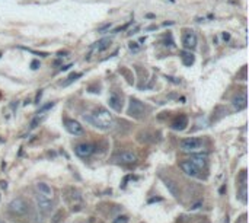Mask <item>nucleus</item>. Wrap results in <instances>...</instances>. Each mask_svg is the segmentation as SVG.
<instances>
[{
  "mask_svg": "<svg viewBox=\"0 0 249 223\" xmlns=\"http://www.w3.org/2000/svg\"><path fill=\"white\" fill-rule=\"evenodd\" d=\"M83 118L89 121L93 127L101 128V130H108L114 123L112 114H109V111L105 108H98L92 115H85Z\"/></svg>",
  "mask_w": 249,
  "mask_h": 223,
  "instance_id": "f257e3e1",
  "label": "nucleus"
},
{
  "mask_svg": "<svg viewBox=\"0 0 249 223\" xmlns=\"http://www.w3.org/2000/svg\"><path fill=\"white\" fill-rule=\"evenodd\" d=\"M179 147L182 149V152L185 153H197L203 149V140L201 139H197V137H188V139H184L179 143Z\"/></svg>",
  "mask_w": 249,
  "mask_h": 223,
  "instance_id": "f03ea898",
  "label": "nucleus"
},
{
  "mask_svg": "<svg viewBox=\"0 0 249 223\" xmlns=\"http://www.w3.org/2000/svg\"><path fill=\"white\" fill-rule=\"evenodd\" d=\"M128 115L133 118H143L146 115V107L143 102H140L136 98H130V105H128Z\"/></svg>",
  "mask_w": 249,
  "mask_h": 223,
  "instance_id": "7ed1b4c3",
  "label": "nucleus"
},
{
  "mask_svg": "<svg viewBox=\"0 0 249 223\" xmlns=\"http://www.w3.org/2000/svg\"><path fill=\"white\" fill-rule=\"evenodd\" d=\"M9 212L12 214H15V216H25L26 213L29 212V206H28V203L21 198V197H18V198H13L10 201V204H9Z\"/></svg>",
  "mask_w": 249,
  "mask_h": 223,
  "instance_id": "20e7f679",
  "label": "nucleus"
},
{
  "mask_svg": "<svg viewBox=\"0 0 249 223\" xmlns=\"http://www.w3.org/2000/svg\"><path fill=\"white\" fill-rule=\"evenodd\" d=\"M64 125H66V130L73 136H83L85 130H83V125L76 121V120H71V118H66L64 120Z\"/></svg>",
  "mask_w": 249,
  "mask_h": 223,
  "instance_id": "39448f33",
  "label": "nucleus"
},
{
  "mask_svg": "<svg viewBox=\"0 0 249 223\" xmlns=\"http://www.w3.org/2000/svg\"><path fill=\"white\" fill-rule=\"evenodd\" d=\"M74 152L79 157H89L95 153V145L92 143H80L74 147Z\"/></svg>",
  "mask_w": 249,
  "mask_h": 223,
  "instance_id": "423d86ee",
  "label": "nucleus"
},
{
  "mask_svg": "<svg viewBox=\"0 0 249 223\" xmlns=\"http://www.w3.org/2000/svg\"><path fill=\"white\" fill-rule=\"evenodd\" d=\"M115 160L118 163H123V165H131V163L137 162V155L133 152H121L120 155H117Z\"/></svg>",
  "mask_w": 249,
  "mask_h": 223,
  "instance_id": "0eeeda50",
  "label": "nucleus"
},
{
  "mask_svg": "<svg viewBox=\"0 0 249 223\" xmlns=\"http://www.w3.org/2000/svg\"><path fill=\"white\" fill-rule=\"evenodd\" d=\"M35 201H36L38 209L44 213L50 212L51 207H53V200H51V198H47V197L41 195V194H36V195H35Z\"/></svg>",
  "mask_w": 249,
  "mask_h": 223,
  "instance_id": "6e6552de",
  "label": "nucleus"
},
{
  "mask_svg": "<svg viewBox=\"0 0 249 223\" xmlns=\"http://www.w3.org/2000/svg\"><path fill=\"white\" fill-rule=\"evenodd\" d=\"M182 44L184 47L187 48V50H195V47H197V35L191 31V32H187L184 35V38H182Z\"/></svg>",
  "mask_w": 249,
  "mask_h": 223,
  "instance_id": "1a4fd4ad",
  "label": "nucleus"
},
{
  "mask_svg": "<svg viewBox=\"0 0 249 223\" xmlns=\"http://www.w3.org/2000/svg\"><path fill=\"white\" fill-rule=\"evenodd\" d=\"M188 162H190V163H193L194 166L200 171V169H203V168L205 166V163H207V155H205V153H204V155H203V153H198V155H197V153H194L193 156L190 157V160H188Z\"/></svg>",
  "mask_w": 249,
  "mask_h": 223,
  "instance_id": "9d476101",
  "label": "nucleus"
},
{
  "mask_svg": "<svg viewBox=\"0 0 249 223\" xmlns=\"http://www.w3.org/2000/svg\"><path fill=\"white\" fill-rule=\"evenodd\" d=\"M35 190H36V194H41V195H44L47 198H51V200H53L54 191H53V188H51L47 182H38V184L35 185Z\"/></svg>",
  "mask_w": 249,
  "mask_h": 223,
  "instance_id": "9b49d317",
  "label": "nucleus"
},
{
  "mask_svg": "<svg viewBox=\"0 0 249 223\" xmlns=\"http://www.w3.org/2000/svg\"><path fill=\"white\" fill-rule=\"evenodd\" d=\"M187 125H188V117H187V115H178V117L172 121V124H170V127H172L173 130H176V131L185 130Z\"/></svg>",
  "mask_w": 249,
  "mask_h": 223,
  "instance_id": "f8f14e48",
  "label": "nucleus"
},
{
  "mask_svg": "<svg viewBox=\"0 0 249 223\" xmlns=\"http://www.w3.org/2000/svg\"><path fill=\"white\" fill-rule=\"evenodd\" d=\"M179 166H181V169L185 172V175H188V177L197 178V177L200 175V171L194 166L193 163H190L188 160H184V162H181V165H179Z\"/></svg>",
  "mask_w": 249,
  "mask_h": 223,
  "instance_id": "ddd939ff",
  "label": "nucleus"
},
{
  "mask_svg": "<svg viewBox=\"0 0 249 223\" xmlns=\"http://www.w3.org/2000/svg\"><path fill=\"white\" fill-rule=\"evenodd\" d=\"M108 104H109V107L112 108L114 111L120 112L123 110V102H121V96L118 95V93H111L109 95V98H108Z\"/></svg>",
  "mask_w": 249,
  "mask_h": 223,
  "instance_id": "4468645a",
  "label": "nucleus"
},
{
  "mask_svg": "<svg viewBox=\"0 0 249 223\" xmlns=\"http://www.w3.org/2000/svg\"><path fill=\"white\" fill-rule=\"evenodd\" d=\"M232 104H233V107H235L238 111L245 110V108H246V95H245V93H239L238 96L233 98Z\"/></svg>",
  "mask_w": 249,
  "mask_h": 223,
  "instance_id": "2eb2a0df",
  "label": "nucleus"
},
{
  "mask_svg": "<svg viewBox=\"0 0 249 223\" xmlns=\"http://www.w3.org/2000/svg\"><path fill=\"white\" fill-rule=\"evenodd\" d=\"M111 43H112L111 38H102L98 43H95V45H93L92 48L96 50L98 53H102V51H105V50H108V48L111 47Z\"/></svg>",
  "mask_w": 249,
  "mask_h": 223,
  "instance_id": "dca6fc26",
  "label": "nucleus"
},
{
  "mask_svg": "<svg viewBox=\"0 0 249 223\" xmlns=\"http://www.w3.org/2000/svg\"><path fill=\"white\" fill-rule=\"evenodd\" d=\"M181 60H182V63H184L185 66L190 67V66H193V64H194V61H195V56H194L191 51H190V53L182 51V53H181Z\"/></svg>",
  "mask_w": 249,
  "mask_h": 223,
  "instance_id": "f3484780",
  "label": "nucleus"
},
{
  "mask_svg": "<svg viewBox=\"0 0 249 223\" xmlns=\"http://www.w3.org/2000/svg\"><path fill=\"white\" fill-rule=\"evenodd\" d=\"M165 182H166V187L169 188V191L175 195V197H178V188H176V184L173 182V181H170V179H165Z\"/></svg>",
  "mask_w": 249,
  "mask_h": 223,
  "instance_id": "a211bd4d",
  "label": "nucleus"
},
{
  "mask_svg": "<svg viewBox=\"0 0 249 223\" xmlns=\"http://www.w3.org/2000/svg\"><path fill=\"white\" fill-rule=\"evenodd\" d=\"M79 78H82V73H71V75L67 78V80L63 83V86H67V85H70V83H73L74 80H77Z\"/></svg>",
  "mask_w": 249,
  "mask_h": 223,
  "instance_id": "6ab92c4d",
  "label": "nucleus"
},
{
  "mask_svg": "<svg viewBox=\"0 0 249 223\" xmlns=\"http://www.w3.org/2000/svg\"><path fill=\"white\" fill-rule=\"evenodd\" d=\"M112 223H128V217L127 216H117Z\"/></svg>",
  "mask_w": 249,
  "mask_h": 223,
  "instance_id": "aec40b11",
  "label": "nucleus"
},
{
  "mask_svg": "<svg viewBox=\"0 0 249 223\" xmlns=\"http://www.w3.org/2000/svg\"><path fill=\"white\" fill-rule=\"evenodd\" d=\"M42 120H44V117H39V115H36V117L34 118V121L31 123V128H35V127H36V125H38L39 123H41Z\"/></svg>",
  "mask_w": 249,
  "mask_h": 223,
  "instance_id": "412c9836",
  "label": "nucleus"
},
{
  "mask_svg": "<svg viewBox=\"0 0 249 223\" xmlns=\"http://www.w3.org/2000/svg\"><path fill=\"white\" fill-rule=\"evenodd\" d=\"M239 181H240V185H246V171H242V172H240Z\"/></svg>",
  "mask_w": 249,
  "mask_h": 223,
  "instance_id": "4be33fe9",
  "label": "nucleus"
},
{
  "mask_svg": "<svg viewBox=\"0 0 249 223\" xmlns=\"http://www.w3.org/2000/svg\"><path fill=\"white\" fill-rule=\"evenodd\" d=\"M53 107H54V102H50V104H47V105H44V107H42V108H41L39 111L36 112V115H39V114H42V112H44V111H47V110H50V108H53Z\"/></svg>",
  "mask_w": 249,
  "mask_h": 223,
  "instance_id": "5701e85b",
  "label": "nucleus"
},
{
  "mask_svg": "<svg viewBox=\"0 0 249 223\" xmlns=\"http://www.w3.org/2000/svg\"><path fill=\"white\" fill-rule=\"evenodd\" d=\"M133 22H128V23H125V25H123V26H118V28H115L114 29V32H120V31H124V29H127L130 25H131Z\"/></svg>",
  "mask_w": 249,
  "mask_h": 223,
  "instance_id": "b1692460",
  "label": "nucleus"
},
{
  "mask_svg": "<svg viewBox=\"0 0 249 223\" xmlns=\"http://www.w3.org/2000/svg\"><path fill=\"white\" fill-rule=\"evenodd\" d=\"M39 66H41V63H39L38 60H34V61L31 63V69H32V70H36V69H39Z\"/></svg>",
  "mask_w": 249,
  "mask_h": 223,
  "instance_id": "393cba45",
  "label": "nucleus"
},
{
  "mask_svg": "<svg viewBox=\"0 0 249 223\" xmlns=\"http://www.w3.org/2000/svg\"><path fill=\"white\" fill-rule=\"evenodd\" d=\"M111 28V23H105V25H102L101 28L98 29V32H105L106 29H109Z\"/></svg>",
  "mask_w": 249,
  "mask_h": 223,
  "instance_id": "a878e982",
  "label": "nucleus"
},
{
  "mask_svg": "<svg viewBox=\"0 0 249 223\" xmlns=\"http://www.w3.org/2000/svg\"><path fill=\"white\" fill-rule=\"evenodd\" d=\"M128 47H130V50H133V51H137V50H138V44H137V43H130Z\"/></svg>",
  "mask_w": 249,
  "mask_h": 223,
  "instance_id": "bb28decb",
  "label": "nucleus"
},
{
  "mask_svg": "<svg viewBox=\"0 0 249 223\" xmlns=\"http://www.w3.org/2000/svg\"><path fill=\"white\" fill-rule=\"evenodd\" d=\"M41 96H42V90H38V93H36V98H35V104H38V102H39Z\"/></svg>",
  "mask_w": 249,
  "mask_h": 223,
  "instance_id": "cd10ccee",
  "label": "nucleus"
},
{
  "mask_svg": "<svg viewBox=\"0 0 249 223\" xmlns=\"http://www.w3.org/2000/svg\"><path fill=\"white\" fill-rule=\"evenodd\" d=\"M236 223H246V214H243L240 219H238V222Z\"/></svg>",
  "mask_w": 249,
  "mask_h": 223,
  "instance_id": "c85d7f7f",
  "label": "nucleus"
},
{
  "mask_svg": "<svg viewBox=\"0 0 249 223\" xmlns=\"http://www.w3.org/2000/svg\"><path fill=\"white\" fill-rule=\"evenodd\" d=\"M166 79L169 80V82H172V83H179L181 80H175V78H170V76H166Z\"/></svg>",
  "mask_w": 249,
  "mask_h": 223,
  "instance_id": "c756f323",
  "label": "nucleus"
},
{
  "mask_svg": "<svg viewBox=\"0 0 249 223\" xmlns=\"http://www.w3.org/2000/svg\"><path fill=\"white\" fill-rule=\"evenodd\" d=\"M71 67V64H67V66H61L60 67V72H66V70H68Z\"/></svg>",
  "mask_w": 249,
  "mask_h": 223,
  "instance_id": "7c9ffc66",
  "label": "nucleus"
},
{
  "mask_svg": "<svg viewBox=\"0 0 249 223\" xmlns=\"http://www.w3.org/2000/svg\"><path fill=\"white\" fill-rule=\"evenodd\" d=\"M223 40H224V41H229V40H230V34H227V32L223 34Z\"/></svg>",
  "mask_w": 249,
  "mask_h": 223,
  "instance_id": "2f4dec72",
  "label": "nucleus"
},
{
  "mask_svg": "<svg viewBox=\"0 0 249 223\" xmlns=\"http://www.w3.org/2000/svg\"><path fill=\"white\" fill-rule=\"evenodd\" d=\"M155 201H162V198H160V197H156V198H150V200H149V203L152 204V203H155Z\"/></svg>",
  "mask_w": 249,
  "mask_h": 223,
  "instance_id": "473e14b6",
  "label": "nucleus"
},
{
  "mask_svg": "<svg viewBox=\"0 0 249 223\" xmlns=\"http://www.w3.org/2000/svg\"><path fill=\"white\" fill-rule=\"evenodd\" d=\"M0 184H1V188H6V187H7V182H6V181H1Z\"/></svg>",
  "mask_w": 249,
  "mask_h": 223,
  "instance_id": "72a5a7b5",
  "label": "nucleus"
},
{
  "mask_svg": "<svg viewBox=\"0 0 249 223\" xmlns=\"http://www.w3.org/2000/svg\"><path fill=\"white\" fill-rule=\"evenodd\" d=\"M156 28H158L156 25H152V26H149L147 28V31H153V29H156Z\"/></svg>",
  "mask_w": 249,
  "mask_h": 223,
  "instance_id": "f704fd0d",
  "label": "nucleus"
},
{
  "mask_svg": "<svg viewBox=\"0 0 249 223\" xmlns=\"http://www.w3.org/2000/svg\"><path fill=\"white\" fill-rule=\"evenodd\" d=\"M58 56H60V57H66V56H67V53H66V51H64V53H58Z\"/></svg>",
  "mask_w": 249,
  "mask_h": 223,
  "instance_id": "c9c22d12",
  "label": "nucleus"
},
{
  "mask_svg": "<svg viewBox=\"0 0 249 223\" xmlns=\"http://www.w3.org/2000/svg\"><path fill=\"white\" fill-rule=\"evenodd\" d=\"M224 191H226V187H221V188H220V194H223Z\"/></svg>",
  "mask_w": 249,
  "mask_h": 223,
  "instance_id": "e433bc0d",
  "label": "nucleus"
},
{
  "mask_svg": "<svg viewBox=\"0 0 249 223\" xmlns=\"http://www.w3.org/2000/svg\"><path fill=\"white\" fill-rule=\"evenodd\" d=\"M224 223H229V217L226 216V219H224Z\"/></svg>",
  "mask_w": 249,
  "mask_h": 223,
  "instance_id": "4c0bfd02",
  "label": "nucleus"
},
{
  "mask_svg": "<svg viewBox=\"0 0 249 223\" xmlns=\"http://www.w3.org/2000/svg\"><path fill=\"white\" fill-rule=\"evenodd\" d=\"M170 1H172V3H173V1H175V0H170Z\"/></svg>",
  "mask_w": 249,
  "mask_h": 223,
  "instance_id": "58836bf2",
  "label": "nucleus"
},
{
  "mask_svg": "<svg viewBox=\"0 0 249 223\" xmlns=\"http://www.w3.org/2000/svg\"><path fill=\"white\" fill-rule=\"evenodd\" d=\"M0 57H1V54H0Z\"/></svg>",
  "mask_w": 249,
  "mask_h": 223,
  "instance_id": "ea45409f",
  "label": "nucleus"
}]
</instances>
